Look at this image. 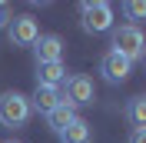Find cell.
<instances>
[{
  "label": "cell",
  "mask_w": 146,
  "mask_h": 143,
  "mask_svg": "<svg viewBox=\"0 0 146 143\" xmlns=\"http://www.w3.org/2000/svg\"><path fill=\"white\" fill-rule=\"evenodd\" d=\"M30 120V97L17 93V90H7L0 97V126L7 130H17Z\"/></svg>",
  "instance_id": "obj_1"
},
{
  "label": "cell",
  "mask_w": 146,
  "mask_h": 143,
  "mask_svg": "<svg viewBox=\"0 0 146 143\" xmlns=\"http://www.w3.org/2000/svg\"><path fill=\"white\" fill-rule=\"evenodd\" d=\"M143 47H146V40H143V30L136 23H123V27L113 30V50L119 57H126L129 63L143 60Z\"/></svg>",
  "instance_id": "obj_2"
},
{
  "label": "cell",
  "mask_w": 146,
  "mask_h": 143,
  "mask_svg": "<svg viewBox=\"0 0 146 143\" xmlns=\"http://www.w3.org/2000/svg\"><path fill=\"white\" fill-rule=\"evenodd\" d=\"M80 23L86 33H106L113 30V7L103 0H86L80 7Z\"/></svg>",
  "instance_id": "obj_3"
},
{
  "label": "cell",
  "mask_w": 146,
  "mask_h": 143,
  "mask_svg": "<svg viewBox=\"0 0 146 143\" xmlns=\"http://www.w3.org/2000/svg\"><path fill=\"white\" fill-rule=\"evenodd\" d=\"M60 103H66L70 110L93 103V83L86 80L83 73H73V77H66V83H63V93H60Z\"/></svg>",
  "instance_id": "obj_4"
},
{
  "label": "cell",
  "mask_w": 146,
  "mask_h": 143,
  "mask_svg": "<svg viewBox=\"0 0 146 143\" xmlns=\"http://www.w3.org/2000/svg\"><path fill=\"white\" fill-rule=\"evenodd\" d=\"M7 37H10V43H13V47H33L36 37H40V27H36L33 17H10Z\"/></svg>",
  "instance_id": "obj_5"
},
{
  "label": "cell",
  "mask_w": 146,
  "mask_h": 143,
  "mask_svg": "<svg viewBox=\"0 0 146 143\" xmlns=\"http://www.w3.org/2000/svg\"><path fill=\"white\" fill-rule=\"evenodd\" d=\"M100 73H103L106 83H123L129 73H133V63H129L126 57H119L116 50H110V53H103V60H100Z\"/></svg>",
  "instance_id": "obj_6"
},
{
  "label": "cell",
  "mask_w": 146,
  "mask_h": 143,
  "mask_svg": "<svg viewBox=\"0 0 146 143\" xmlns=\"http://www.w3.org/2000/svg\"><path fill=\"white\" fill-rule=\"evenodd\" d=\"M33 53H36V63H53V60H60V53H63V40H60L56 33H43V37H36Z\"/></svg>",
  "instance_id": "obj_7"
},
{
  "label": "cell",
  "mask_w": 146,
  "mask_h": 143,
  "mask_svg": "<svg viewBox=\"0 0 146 143\" xmlns=\"http://www.w3.org/2000/svg\"><path fill=\"white\" fill-rule=\"evenodd\" d=\"M66 80V67L63 60H53V63H36V87H56V83Z\"/></svg>",
  "instance_id": "obj_8"
},
{
  "label": "cell",
  "mask_w": 146,
  "mask_h": 143,
  "mask_svg": "<svg viewBox=\"0 0 146 143\" xmlns=\"http://www.w3.org/2000/svg\"><path fill=\"white\" fill-rule=\"evenodd\" d=\"M56 107H60V90L56 87H36V93L30 97V110H40L43 116Z\"/></svg>",
  "instance_id": "obj_9"
},
{
  "label": "cell",
  "mask_w": 146,
  "mask_h": 143,
  "mask_svg": "<svg viewBox=\"0 0 146 143\" xmlns=\"http://www.w3.org/2000/svg\"><path fill=\"white\" fill-rule=\"evenodd\" d=\"M56 136L63 143H90V123H86L83 116H76V120H73L70 126H63Z\"/></svg>",
  "instance_id": "obj_10"
},
{
  "label": "cell",
  "mask_w": 146,
  "mask_h": 143,
  "mask_svg": "<svg viewBox=\"0 0 146 143\" xmlns=\"http://www.w3.org/2000/svg\"><path fill=\"white\" fill-rule=\"evenodd\" d=\"M73 120H76V110H70L66 103H60L56 110H50V113H46V123L53 126V133H60V130H63V126H70Z\"/></svg>",
  "instance_id": "obj_11"
},
{
  "label": "cell",
  "mask_w": 146,
  "mask_h": 143,
  "mask_svg": "<svg viewBox=\"0 0 146 143\" xmlns=\"http://www.w3.org/2000/svg\"><path fill=\"white\" fill-rule=\"evenodd\" d=\"M126 116H129V123H133V130H143L146 126V97H133L129 100Z\"/></svg>",
  "instance_id": "obj_12"
},
{
  "label": "cell",
  "mask_w": 146,
  "mask_h": 143,
  "mask_svg": "<svg viewBox=\"0 0 146 143\" xmlns=\"http://www.w3.org/2000/svg\"><path fill=\"white\" fill-rule=\"evenodd\" d=\"M126 17L129 20H143L146 17V3H143V0H129V3H126Z\"/></svg>",
  "instance_id": "obj_13"
},
{
  "label": "cell",
  "mask_w": 146,
  "mask_h": 143,
  "mask_svg": "<svg viewBox=\"0 0 146 143\" xmlns=\"http://www.w3.org/2000/svg\"><path fill=\"white\" fill-rule=\"evenodd\" d=\"M129 143H146V130H133L129 133Z\"/></svg>",
  "instance_id": "obj_14"
},
{
  "label": "cell",
  "mask_w": 146,
  "mask_h": 143,
  "mask_svg": "<svg viewBox=\"0 0 146 143\" xmlns=\"http://www.w3.org/2000/svg\"><path fill=\"white\" fill-rule=\"evenodd\" d=\"M10 23V10H7V3H0V27H7Z\"/></svg>",
  "instance_id": "obj_15"
}]
</instances>
